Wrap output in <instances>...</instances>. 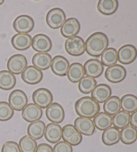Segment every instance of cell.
<instances>
[{
	"instance_id": "4316f807",
	"label": "cell",
	"mask_w": 137,
	"mask_h": 152,
	"mask_svg": "<svg viewBox=\"0 0 137 152\" xmlns=\"http://www.w3.org/2000/svg\"><path fill=\"white\" fill-rule=\"evenodd\" d=\"M93 122L94 126L98 130L104 131L111 127L112 125V118L106 113L101 112L94 117Z\"/></svg>"
},
{
	"instance_id": "836d02e7",
	"label": "cell",
	"mask_w": 137,
	"mask_h": 152,
	"mask_svg": "<svg viewBox=\"0 0 137 152\" xmlns=\"http://www.w3.org/2000/svg\"><path fill=\"white\" fill-rule=\"evenodd\" d=\"M118 61L117 50L114 48H109L101 55V62L103 66H111L116 64Z\"/></svg>"
},
{
	"instance_id": "603a6c76",
	"label": "cell",
	"mask_w": 137,
	"mask_h": 152,
	"mask_svg": "<svg viewBox=\"0 0 137 152\" xmlns=\"http://www.w3.org/2000/svg\"><path fill=\"white\" fill-rule=\"evenodd\" d=\"M52 58L48 53H37L32 58L34 66L40 70L48 69L51 66Z\"/></svg>"
},
{
	"instance_id": "8d00e7d4",
	"label": "cell",
	"mask_w": 137,
	"mask_h": 152,
	"mask_svg": "<svg viewBox=\"0 0 137 152\" xmlns=\"http://www.w3.org/2000/svg\"><path fill=\"white\" fill-rule=\"evenodd\" d=\"M14 114V109L6 101L0 102V121H6L9 120Z\"/></svg>"
},
{
	"instance_id": "5b68a950",
	"label": "cell",
	"mask_w": 137,
	"mask_h": 152,
	"mask_svg": "<svg viewBox=\"0 0 137 152\" xmlns=\"http://www.w3.org/2000/svg\"><path fill=\"white\" fill-rule=\"evenodd\" d=\"M62 137L64 141L73 146L79 145L82 140V134L76 129L74 125L72 124L66 125L63 127Z\"/></svg>"
},
{
	"instance_id": "ac0fdd59",
	"label": "cell",
	"mask_w": 137,
	"mask_h": 152,
	"mask_svg": "<svg viewBox=\"0 0 137 152\" xmlns=\"http://www.w3.org/2000/svg\"><path fill=\"white\" fill-rule=\"evenodd\" d=\"M69 67V61L64 56L58 55V56H54L52 59L51 69L52 72L55 75L64 77V76L67 75Z\"/></svg>"
},
{
	"instance_id": "f35d334b",
	"label": "cell",
	"mask_w": 137,
	"mask_h": 152,
	"mask_svg": "<svg viewBox=\"0 0 137 152\" xmlns=\"http://www.w3.org/2000/svg\"><path fill=\"white\" fill-rule=\"evenodd\" d=\"M72 147L65 141H59L53 148V152H72Z\"/></svg>"
},
{
	"instance_id": "484cf974",
	"label": "cell",
	"mask_w": 137,
	"mask_h": 152,
	"mask_svg": "<svg viewBox=\"0 0 137 152\" xmlns=\"http://www.w3.org/2000/svg\"><path fill=\"white\" fill-rule=\"evenodd\" d=\"M46 125L42 121H37L28 125V134L34 140H38L44 135Z\"/></svg>"
},
{
	"instance_id": "d6a6232c",
	"label": "cell",
	"mask_w": 137,
	"mask_h": 152,
	"mask_svg": "<svg viewBox=\"0 0 137 152\" xmlns=\"http://www.w3.org/2000/svg\"><path fill=\"white\" fill-rule=\"evenodd\" d=\"M130 113L125 111H120L112 117V124L117 129H123L130 124Z\"/></svg>"
},
{
	"instance_id": "6da1fadb",
	"label": "cell",
	"mask_w": 137,
	"mask_h": 152,
	"mask_svg": "<svg viewBox=\"0 0 137 152\" xmlns=\"http://www.w3.org/2000/svg\"><path fill=\"white\" fill-rule=\"evenodd\" d=\"M109 39L102 32H95L90 35L85 43L86 51L89 55L94 57H99L107 49Z\"/></svg>"
},
{
	"instance_id": "4dcf8cb0",
	"label": "cell",
	"mask_w": 137,
	"mask_h": 152,
	"mask_svg": "<svg viewBox=\"0 0 137 152\" xmlns=\"http://www.w3.org/2000/svg\"><path fill=\"white\" fill-rule=\"evenodd\" d=\"M120 99L118 96H112L104 102L103 109L104 113L110 115V116L114 115L120 111Z\"/></svg>"
},
{
	"instance_id": "2e32d148",
	"label": "cell",
	"mask_w": 137,
	"mask_h": 152,
	"mask_svg": "<svg viewBox=\"0 0 137 152\" xmlns=\"http://www.w3.org/2000/svg\"><path fill=\"white\" fill-rule=\"evenodd\" d=\"M80 30V24L79 21L74 18H68L65 21L61 27L60 32L65 38H71L76 36Z\"/></svg>"
},
{
	"instance_id": "8992f818",
	"label": "cell",
	"mask_w": 137,
	"mask_h": 152,
	"mask_svg": "<svg viewBox=\"0 0 137 152\" xmlns=\"http://www.w3.org/2000/svg\"><path fill=\"white\" fill-rule=\"evenodd\" d=\"M66 21V14L62 9L53 8L50 10L46 15V22L52 29L61 28Z\"/></svg>"
},
{
	"instance_id": "30bf717a",
	"label": "cell",
	"mask_w": 137,
	"mask_h": 152,
	"mask_svg": "<svg viewBox=\"0 0 137 152\" xmlns=\"http://www.w3.org/2000/svg\"><path fill=\"white\" fill-rule=\"evenodd\" d=\"M31 46L34 50L38 52V53H48L52 49V42L48 36L39 34L34 36Z\"/></svg>"
},
{
	"instance_id": "3957f363",
	"label": "cell",
	"mask_w": 137,
	"mask_h": 152,
	"mask_svg": "<svg viewBox=\"0 0 137 152\" xmlns=\"http://www.w3.org/2000/svg\"><path fill=\"white\" fill-rule=\"evenodd\" d=\"M65 48L68 54L74 56H81L86 51L84 41L77 36L68 38L66 40Z\"/></svg>"
},
{
	"instance_id": "f546056e",
	"label": "cell",
	"mask_w": 137,
	"mask_h": 152,
	"mask_svg": "<svg viewBox=\"0 0 137 152\" xmlns=\"http://www.w3.org/2000/svg\"><path fill=\"white\" fill-rule=\"evenodd\" d=\"M120 139L123 143L130 145L137 140V130L132 125H127L120 132Z\"/></svg>"
},
{
	"instance_id": "83f0119b",
	"label": "cell",
	"mask_w": 137,
	"mask_h": 152,
	"mask_svg": "<svg viewBox=\"0 0 137 152\" xmlns=\"http://www.w3.org/2000/svg\"><path fill=\"white\" fill-rule=\"evenodd\" d=\"M16 83V78L9 70L0 71V88L8 91L13 88Z\"/></svg>"
},
{
	"instance_id": "9c48e42d",
	"label": "cell",
	"mask_w": 137,
	"mask_h": 152,
	"mask_svg": "<svg viewBox=\"0 0 137 152\" xmlns=\"http://www.w3.org/2000/svg\"><path fill=\"white\" fill-rule=\"evenodd\" d=\"M9 104L15 111H22L27 105L28 97L23 91L16 89L10 93L9 96Z\"/></svg>"
},
{
	"instance_id": "277c9868",
	"label": "cell",
	"mask_w": 137,
	"mask_h": 152,
	"mask_svg": "<svg viewBox=\"0 0 137 152\" xmlns=\"http://www.w3.org/2000/svg\"><path fill=\"white\" fill-rule=\"evenodd\" d=\"M32 100L34 104L40 107L46 109L50 105L53 101V95L50 91L45 88H39L34 91L32 95Z\"/></svg>"
},
{
	"instance_id": "cb8c5ba5",
	"label": "cell",
	"mask_w": 137,
	"mask_h": 152,
	"mask_svg": "<svg viewBox=\"0 0 137 152\" xmlns=\"http://www.w3.org/2000/svg\"><path fill=\"white\" fill-rule=\"evenodd\" d=\"M85 71L84 66L78 62H74L70 65L68 69L67 76L70 82L76 83H79L82 78L84 77Z\"/></svg>"
},
{
	"instance_id": "f1b7e54d",
	"label": "cell",
	"mask_w": 137,
	"mask_h": 152,
	"mask_svg": "<svg viewBox=\"0 0 137 152\" xmlns=\"http://www.w3.org/2000/svg\"><path fill=\"white\" fill-rule=\"evenodd\" d=\"M118 2L117 0H100L97 8L101 14L106 15H112L117 12Z\"/></svg>"
},
{
	"instance_id": "1f68e13d",
	"label": "cell",
	"mask_w": 137,
	"mask_h": 152,
	"mask_svg": "<svg viewBox=\"0 0 137 152\" xmlns=\"http://www.w3.org/2000/svg\"><path fill=\"white\" fill-rule=\"evenodd\" d=\"M120 105L123 111L133 113L137 111V97L131 94L124 95L120 99Z\"/></svg>"
},
{
	"instance_id": "ffe728a7",
	"label": "cell",
	"mask_w": 137,
	"mask_h": 152,
	"mask_svg": "<svg viewBox=\"0 0 137 152\" xmlns=\"http://www.w3.org/2000/svg\"><path fill=\"white\" fill-rule=\"evenodd\" d=\"M112 95V90L110 86L106 84H99L92 91V98L97 103H102L108 100Z\"/></svg>"
},
{
	"instance_id": "d6986e66",
	"label": "cell",
	"mask_w": 137,
	"mask_h": 152,
	"mask_svg": "<svg viewBox=\"0 0 137 152\" xmlns=\"http://www.w3.org/2000/svg\"><path fill=\"white\" fill-rule=\"evenodd\" d=\"M74 127L81 134L86 136L92 135L95 131L93 121L86 117L76 118L74 121Z\"/></svg>"
},
{
	"instance_id": "e0dca14e",
	"label": "cell",
	"mask_w": 137,
	"mask_h": 152,
	"mask_svg": "<svg viewBox=\"0 0 137 152\" xmlns=\"http://www.w3.org/2000/svg\"><path fill=\"white\" fill-rule=\"evenodd\" d=\"M84 69L85 75L88 77L96 78L102 75L104 71V66L98 60L90 59L84 63Z\"/></svg>"
},
{
	"instance_id": "74e56055",
	"label": "cell",
	"mask_w": 137,
	"mask_h": 152,
	"mask_svg": "<svg viewBox=\"0 0 137 152\" xmlns=\"http://www.w3.org/2000/svg\"><path fill=\"white\" fill-rule=\"evenodd\" d=\"M1 152H22V151L16 142L9 141L5 143L2 146Z\"/></svg>"
},
{
	"instance_id": "4fadbf2b",
	"label": "cell",
	"mask_w": 137,
	"mask_h": 152,
	"mask_svg": "<svg viewBox=\"0 0 137 152\" xmlns=\"http://www.w3.org/2000/svg\"><path fill=\"white\" fill-rule=\"evenodd\" d=\"M46 115L50 121L58 124L64 119V110L61 104L53 103L46 109Z\"/></svg>"
},
{
	"instance_id": "5bb4252c",
	"label": "cell",
	"mask_w": 137,
	"mask_h": 152,
	"mask_svg": "<svg viewBox=\"0 0 137 152\" xmlns=\"http://www.w3.org/2000/svg\"><path fill=\"white\" fill-rule=\"evenodd\" d=\"M22 78L29 85H36L43 78V72L35 66H29L22 73Z\"/></svg>"
},
{
	"instance_id": "7c38bea8",
	"label": "cell",
	"mask_w": 137,
	"mask_h": 152,
	"mask_svg": "<svg viewBox=\"0 0 137 152\" xmlns=\"http://www.w3.org/2000/svg\"><path fill=\"white\" fill-rule=\"evenodd\" d=\"M126 70L120 64H114L107 68L105 72V77L109 82L118 83L126 78Z\"/></svg>"
},
{
	"instance_id": "7402d4cb",
	"label": "cell",
	"mask_w": 137,
	"mask_h": 152,
	"mask_svg": "<svg viewBox=\"0 0 137 152\" xmlns=\"http://www.w3.org/2000/svg\"><path fill=\"white\" fill-rule=\"evenodd\" d=\"M32 38L28 34H17L12 38V44L17 50H26L31 45Z\"/></svg>"
},
{
	"instance_id": "d590c367",
	"label": "cell",
	"mask_w": 137,
	"mask_h": 152,
	"mask_svg": "<svg viewBox=\"0 0 137 152\" xmlns=\"http://www.w3.org/2000/svg\"><path fill=\"white\" fill-rule=\"evenodd\" d=\"M19 146L22 152H36L38 147L36 141L29 135H25L20 139Z\"/></svg>"
},
{
	"instance_id": "ab89813d",
	"label": "cell",
	"mask_w": 137,
	"mask_h": 152,
	"mask_svg": "<svg viewBox=\"0 0 137 152\" xmlns=\"http://www.w3.org/2000/svg\"><path fill=\"white\" fill-rule=\"evenodd\" d=\"M36 152H53V149L48 144L41 143L37 147Z\"/></svg>"
},
{
	"instance_id": "8fae6325",
	"label": "cell",
	"mask_w": 137,
	"mask_h": 152,
	"mask_svg": "<svg viewBox=\"0 0 137 152\" xmlns=\"http://www.w3.org/2000/svg\"><path fill=\"white\" fill-rule=\"evenodd\" d=\"M118 60L123 64H129L133 62L137 57V50L133 45L126 44L117 51Z\"/></svg>"
},
{
	"instance_id": "ba28073f",
	"label": "cell",
	"mask_w": 137,
	"mask_h": 152,
	"mask_svg": "<svg viewBox=\"0 0 137 152\" xmlns=\"http://www.w3.org/2000/svg\"><path fill=\"white\" fill-rule=\"evenodd\" d=\"M34 24V20L30 15H22L15 18L13 26L17 33L28 34L32 31Z\"/></svg>"
},
{
	"instance_id": "52a82bcc",
	"label": "cell",
	"mask_w": 137,
	"mask_h": 152,
	"mask_svg": "<svg viewBox=\"0 0 137 152\" xmlns=\"http://www.w3.org/2000/svg\"><path fill=\"white\" fill-rule=\"evenodd\" d=\"M26 58L22 54L13 55L7 61V67L10 72L14 75H20L27 67Z\"/></svg>"
},
{
	"instance_id": "7a4b0ae2",
	"label": "cell",
	"mask_w": 137,
	"mask_h": 152,
	"mask_svg": "<svg viewBox=\"0 0 137 152\" xmlns=\"http://www.w3.org/2000/svg\"><path fill=\"white\" fill-rule=\"evenodd\" d=\"M99 103L90 96L79 99L75 103L76 113L81 117L93 119L100 112Z\"/></svg>"
},
{
	"instance_id": "44dd1931",
	"label": "cell",
	"mask_w": 137,
	"mask_h": 152,
	"mask_svg": "<svg viewBox=\"0 0 137 152\" xmlns=\"http://www.w3.org/2000/svg\"><path fill=\"white\" fill-rule=\"evenodd\" d=\"M62 127L60 125L50 123L46 126L44 136L46 140L51 143L59 142L62 138Z\"/></svg>"
},
{
	"instance_id": "b9f144b4",
	"label": "cell",
	"mask_w": 137,
	"mask_h": 152,
	"mask_svg": "<svg viewBox=\"0 0 137 152\" xmlns=\"http://www.w3.org/2000/svg\"><path fill=\"white\" fill-rule=\"evenodd\" d=\"M4 2V0H0V5H1Z\"/></svg>"
},
{
	"instance_id": "60d3db41",
	"label": "cell",
	"mask_w": 137,
	"mask_h": 152,
	"mask_svg": "<svg viewBox=\"0 0 137 152\" xmlns=\"http://www.w3.org/2000/svg\"><path fill=\"white\" fill-rule=\"evenodd\" d=\"M130 125L134 127V128H137V111L133 112L130 115Z\"/></svg>"
},
{
	"instance_id": "e575fe53",
	"label": "cell",
	"mask_w": 137,
	"mask_h": 152,
	"mask_svg": "<svg viewBox=\"0 0 137 152\" xmlns=\"http://www.w3.org/2000/svg\"><path fill=\"white\" fill-rule=\"evenodd\" d=\"M96 80L95 78H93L90 77H84L79 82L78 88L81 93L84 94H89L92 93L93 89L96 86Z\"/></svg>"
},
{
	"instance_id": "9a60e30c",
	"label": "cell",
	"mask_w": 137,
	"mask_h": 152,
	"mask_svg": "<svg viewBox=\"0 0 137 152\" xmlns=\"http://www.w3.org/2000/svg\"><path fill=\"white\" fill-rule=\"evenodd\" d=\"M43 111L40 107L34 103H30L22 110V116L27 122L33 123L41 119Z\"/></svg>"
},
{
	"instance_id": "d4e9b609",
	"label": "cell",
	"mask_w": 137,
	"mask_h": 152,
	"mask_svg": "<svg viewBox=\"0 0 137 152\" xmlns=\"http://www.w3.org/2000/svg\"><path fill=\"white\" fill-rule=\"evenodd\" d=\"M120 131L114 127L104 130L102 135V141L106 145H112L120 141Z\"/></svg>"
}]
</instances>
